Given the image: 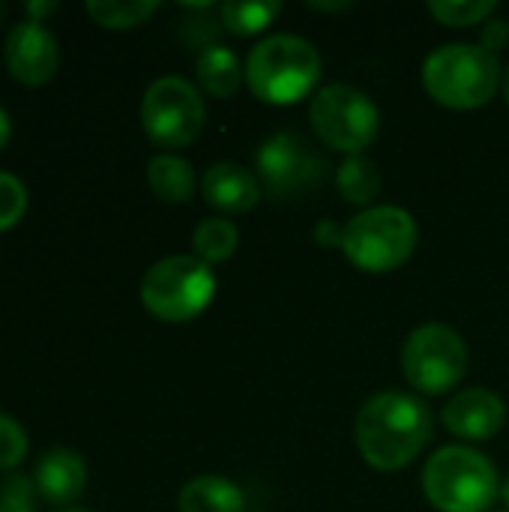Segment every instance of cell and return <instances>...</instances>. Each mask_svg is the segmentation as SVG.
Here are the masks:
<instances>
[{
	"mask_svg": "<svg viewBox=\"0 0 509 512\" xmlns=\"http://www.w3.org/2000/svg\"><path fill=\"white\" fill-rule=\"evenodd\" d=\"M54 9H57V3H51V0H39V3L33 0V3H27V12L33 15L36 24H42V18H45L48 12H54Z\"/></svg>",
	"mask_w": 509,
	"mask_h": 512,
	"instance_id": "obj_27",
	"label": "cell"
},
{
	"mask_svg": "<svg viewBox=\"0 0 509 512\" xmlns=\"http://www.w3.org/2000/svg\"><path fill=\"white\" fill-rule=\"evenodd\" d=\"M3 18H6V6L0 3V24H3Z\"/></svg>",
	"mask_w": 509,
	"mask_h": 512,
	"instance_id": "obj_32",
	"label": "cell"
},
{
	"mask_svg": "<svg viewBox=\"0 0 509 512\" xmlns=\"http://www.w3.org/2000/svg\"><path fill=\"white\" fill-rule=\"evenodd\" d=\"M501 93H504V99H507L509 105V66L504 69V78H501Z\"/></svg>",
	"mask_w": 509,
	"mask_h": 512,
	"instance_id": "obj_30",
	"label": "cell"
},
{
	"mask_svg": "<svg viewBox=\"0 0 509 512\" xmlns=\"http://www.w3.org/2000/svg\"><path fill=\"white\" fill-rule=\"evenodd\" d=\"M402 372L417 393L444 396L468 372V345L447 324H423L402 348Z\"/></svg>",
	"mask_w": 509,
	"mask_h": 512,
	"instance_id": "obj_8",
	"label": "cell"
},
{
	"mask_svg": "<svg viewBox=\"0 0 509 512\" xmlns=\"http://www.w3.org/2000/svg\"><path fill=\"white\" fill-rule=\"evenodd\" d=\"M3 57L9 75L27 87H39L51 81L60 66L57 39L36 21H21L6 33Z\"/></svg>",
	"mask_w": 509,
	"mask_h": 512,
	"instance_id": "obj_11",
	"label": "cell"
},
{
	"mask_svg": "<svg viewBox=\"0 0 509 512\" xmlns=\"http://www.w3.org/2000/svg\"><path fill=\"white\" fill-rule=\"evenodd\" d=\"M426 9L447 27H474L486 21L498 6L492 0H429Z\"/></svg>",
	"mask_w": 509,
	"mask_h": 512,
	"instance_id": "obj_22",
	"label": "cell"
},
{
	"mask_svg": "<svg viewBox=\"0 0 509 512\" xmlns=\"http://www.w3.org/2000/svg\"><path fill=\"white\" fill-rule=\"evenodd\" d=\"M216 294V276L210 264L195 255H168L156 261L141 279L144 309L168 324L198 318Z\"/></svg>",
	"mask_w": 509,
	"mask_h": 512,
	"instance_id": "obj_6",
	"label": "cell"
},
{
	"mask_svg": "<svg viewBox=\"0 0 509 512\" xmlns=\"http://www.w3.org/2000/svg\"><path fill=\"white\" fill-rule=\"evenodd\" d=\"M204 99L195 84L180 75L153 81L141 99V126L159 147H186L204 129Z\"/></svg>",
	"mask_w": 509,
	"mask_h": 512,
	"instance_id": "obj_9",
	"label": "cell"
},
{
	"mask_svg": "<svg viewBox=\"0 0 509 512\" xmlns=\"http://www.w3.org/2000/svg\"><path fill=\"white\" fill-rule=\"evenodd\" d=\"M195 69H198L201 87L210 96H216V99H231L240 90L243 75H246V69L240 66V57L231 48H225V45H207V48H201Z\"/></svg>",
	"mask_w": 509,
	"mask_h": 512,
	"instance_id": "obj_16",
	"label": "cell"
},
{
	"mask_svg": "<svg viewBox=\"0 0 509 512\" xmlns=\"http://www.w3.org/2000/svg\"><path fill=\"white\" fill-rule=\"evenodd\" d=\"M63 512H87V510H63Z\"/></svg>",
	"mask_w": 509,
	"mask_h": 512,
	"instance_id": "obj_33",
	"label": "cell"
},
{
	"mask_svg": "<svg viewBox=\"0 0 509 512\" xmlns=\"http://www.w3.org/2000/svg\"><path fill=\"white\" fill-rule=\"evenodd\" d=\"M509 42V21H489L486 27H483V48L486 51H501V48H507Z\"/></svg>",
	"mask_w": 509,
	"mask_h": 512,
	"instance_id": "obj_26",
	"label": "cell"
},
{
	"mask_svg": "<svg viewBox=\"0 0 509 512\" xmlns=\"http://www.w3.org/2000/svg\"><path fill=\"white\" fill-rule=\"evenodd\" d=\"M423 492L441 512H486L501 495L495 465L471 447H444L423 468Z\"/></svg>",
	"mask_w": 509,
	"mask_h": 512,
	"instance_id": "obj_4",
	"label": "cell"
},
{
	"mask_svg": "<svg viewBox=\"0 0 509 512\" xmlns=\"http://www.w3.org/2000/svg\"><path fill=\"white\" fill-rule=\"evenodd\" d=\"M504 78L498 54L483 45H444L432 51L423 63V87L426 93L453 111H474L492 102Z\"/></svg>",
	"mask_w": 509,
	"mask_h": 512,
	"instance_id": "obj_2",
	"label": "cell"
},
{
	"mask_svg": "<svg viewBox=\"0 0 509 512\" xmlns=\"http://www.w3.org/2000/svg\"><path fill=\"white\" fill-rule=\"evenodd\" d=\"M201 195L219 213H249L261 201V183L237 162H216L204 171Z\"/></svg>",
	"mask_w": 509,
	"mask_h": 512,
	"instance_id": "obj_13",
	"label": "cell"
},
{
	"mask_svg": "<svg viewBox=\"0 0 509 512\" xmlns=\"http://www.w3.org/2000/svg\"><path fill=\"white\" fill-rule=\"evenodd\" d=\"M84 9L105 30H129V27L144 24L159 9V3L156 0H90Z\"/></svg>",
	"mask_w": 509,
	"mask_h": 512,
	"instance_id": "obj_21",
	"label": "cell"
},
{
	"mask_svg": "<svg viewBox=\"0 0 509 512\" xmlns=\"http://www.w3.org/2000/svg\"><path fill=\"white\" fill-rule=\"evenodd\" d=\"M282 12V3L279 0H231V3H222L219 9V18L225 24L228 33L234 36H255L261 30H267L276 15Z\"/></svg>",
	"mask_w": 509,
	"mask_h": 512,
	"instance_id": "obj_20",
	"label": "cell"
},
{
	"mask_svg": "<svg viewBox=\"0 0 509 512\" xmlns=\"http://www.w3.org/2000/svg\"><path fill=\"white\" fill-rule=\"evenodd\" d=\"M357 450L375 471L408 468L432 441V411L411 393L372 396L354 423Z\"/></svg>",
	"mask_w": 509,
	"mask_h": 512,
	"instance_id": "obj_1",
	"label": "cell"
},
{
	"mask_svg": "<svg viewBox=\"0 0 509 512\" xmlns=\"http://www.w3.org/2000/svg\"><path fill=\"white\" fill-rule=\"evenodd\" d=\"M309 9H315V12H342V9H351V3H321V0H309Z\"/></svg>",
	"mask_w": 509,
	"mask_h": 512,
	"instance_id": "obj_28",
	"label": "cell"
},
{
	"mask_svg": "<svg viewBox=\"0 0 509 512\" xmlns=\"http://www.w3.org/2000/svg\"><path fill=\"white\" fill-rule=\"evenodd\" d=\"M177 507L180 512H243L246 495L228 477L204 474L183 486Z\"/></svg>",
	"mask_w": 509,
	"mask_h": 512,
	"instance_id": "obj_15",
	"label": "cell"
},
{
	"mask_svg": "<svg viewBox=\"0 0 509 512\" xmlns=\"http://www.w3.org/2000/svg\"><path fill=\"white\" fill-rule=\"evenodd\" d=\"M9 135H12V126H9V117H6V114H3V108H0V150L6 147Z\"/></svg>",
	"mask_w": 509,
	"mask_h": 512,
	"instance_id": "obj_29",
	"label": "cell"
},
{
	"mask_svg": "<svg viewBox=\"0 0 509 512\" xmlns=\"http://www.w3.org/2000/svg\"><path fill=\"white\" fill-rule=\"evenodd\" d=\"M147 183L153 195L165 204H183L195 195V174L192 165L180 156L162 153L147 162Z\"/></svg>",
	"mask_w": 509,
	"mask_h": 512,
	"instance_id": "obj_17",
	"label": "cell"
},
{
	"mask_svg": "<svg viewBox=\"0 0 509 512\" xmlns=\"http://www.w3.org/2000/svg\"><path fill=\"white\" fill-rule=\"evenodd\" d=\"M501 498H504V504H507V510H509V477H507V483H504V489H501Z\"/></svg>",
	"mask_w": 509,
	"mask_h": 512,
	"instance_id": "obj_31",
	"label": "cell"
},
{
	"mask_svg": "<svg viewBox=\"0 0 509 512\" xmlns=\"http://www.w3.org/2000/svg\"><path fill=\"white\" fill-rule=\"evenodd\" d=\"M309 120L315 135L348 156H360L378 138V108L375 102L351 84H327L312 96Z\"/></svg>",
	"mask_w": 509,
	"mask_h": 512,
	"instance_id": "obj_7",
	"label": "cell"
},
{
	"mask_svg": "<svg viewBox=\"0 0 509 512\" xmlns=\"http://www.w3.org/2000/svg\"><path fill=\"white\" fill-rule=\"evenodd\" d=\"M336 183H339V192L348 204L354 207H366L378 198L381 192V171L378 165L369 159V156H348L342 165H339V174H336Z\"/></svg>",
	"mask_w": 509,
	"mask_h": 512,
	"instance_id": "obj_18",
	"label": "cell"
},
{
	"mask_svg": "<svg viewBox=\"0 0 509 512\" xmlns=\"http://www.w3.org/2000/svg\"><path fill=\"white\" fill-rule=\"evenodd\" d=\"M444 426L462 441H492L507 426V405L498 393L471 387L447 402Z\"/></svg>",
	"mask_w": 509,
	"mask_h": 512,
	"instance_id": "obj_12",
	"label": "cell"
},
{
	"mask_svg": "<svg viewBox=\"0 0 509 512\" xmlns=\"http://www.w3.org/2000/svg\"><path fill=\"white\" fill-rule=\"evenodd\" d=\"M240 243V231L234 222L222 219V216H210L204 222H198L195 234H192V249L195 258H201L204 264H222L237 252Z\"/></svg>",
	"mask_w": 509,
	"mask_h": 512,
	"instance_id": "obj_19",
	"label": "cell"
},
{
	"mask_svg": "<svg viewBox=\"0 0 509 512\" xmlns=\"http://www.w3.org/2000/svg\"><path fill=\"white\" fill-rule=\"evenodd\" d=\"M27 210V189L15 174L0 171V234L15 228Z\"/></svg>",
	"mask_w": 509,
	"mask_h": 512,
	"instance_id": "obj_23",
	"label": "cell"
},
{
	"mask_svg": "<svg viewBox=\"0 0 509 512\" xmlns=\"http://www.w3.org/2000/svg\"><path fill=\"white\" fill-rule=\"evenodd\" d=\"M258 183L273 198H294L309 192L324 180V156H318L300 132H279L261 144L258 156Z\"/></svg>",
	"mask_w": 509,
	"mask_h": 512,
	"instance_id": "obj_10",
	"label": "cell"
},
{
	"mask_svg": "<svg viewBox=\"0 0 509 512\" xmlns=\"http://www.w3.org/2000/svg\"><path fill=\"white\" fill-rule=\"evenodd\" d=\"M348 261L366 273L399 270L417 249V222L408 210L384 204L357 213L339 237Z\"/></svg>",
	"mask_w": 509,
	"mask_h": 512,
	"instance_id": "obj_5",
	"label": "cell"
},
{
	"mask_svg": "<svg viewBox=\"0 0 509 512\" xmlns=\"http://www.w3.org/2000/svg\"><path fill=\"white\" fill-rule=\"evenodd\" d=\"M33 486L48 504H72L87 486V465L75 450L54 447L36 462Z\"/></svg>",
	"mask_w": 509,
	"mask_h": 512,
	"instance_id": "obj_14",
	"label": "cell"
},
{
	"mask_svg": "<svg viewBox=\"0 0 509 512\" xmlns=\"http://www.w3.org/2000/svg\"><path fill=\"white\" fill-rule=\"evenodd\" d=\"M33 498H36V486L24 474L6 477L0 483V512H36Z\"/></svg>",
	"mask_w": 509,
	"mask_h": 512,
	"instance_id": "obj_25",
	"label": "cell"
},
{
	"mask_svg": "<svg viewBox=\"0 0 509 512\" xmlns=\"http://www.w3.org/2000/svg\"><path fill=\"white\" fill-rule=\"evenodd\" d=\"M27 456V435L21 423L0 414V471H12Z\"/></svg>",
	"mask_w": 509,
	"mask_h": 512,
	"instance_id": "obj_24",
	"label": "cell"
},
{
	"mask_svg": "<svg viewBox=\"0 0 509 512\" xmlns=\"http://www.w3.org/2000/svg\"><path fill=\"white\" fill-rule=\"evenodd\" d=\"M318 78L321 54L303 36H267L246 57V84L261 102L270 105H294L306 99Z\"/></svg>",
	"mask_w": 509,
	"mask_h": 512,
	"instance_id": "obj_3",
	"label": "cell"
}]
</instances>
